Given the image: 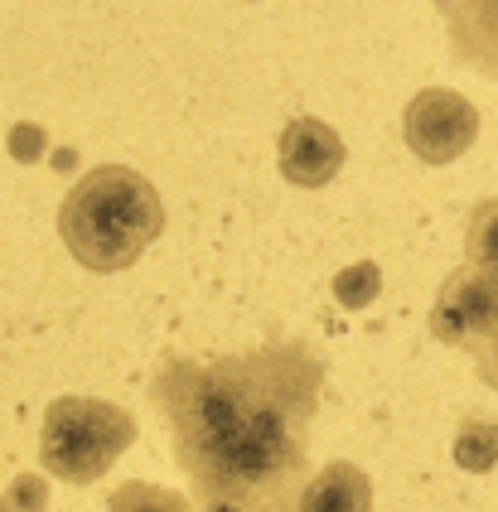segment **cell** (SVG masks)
<instances>
[{"instance_id": "1", "label": "cell", "mask_w": 498, "mask_h": 512, "mask_svg": "<svg viewBox=\"0 0 498 512\" xmlns=\"http://www.w3.org/2000/svg\"><path fill=\"white\" fill-rule=\"evenodd\" d=\"M324 358L305 339L247 353L165 358L150 401L199 512H295L310 484Z\"/></svg>"}, {"instance_id": "2", "label": "cell", "mask_w": 498, "mask_h": 512, "mask_svg": "<svg viewBox=\"0 0 498 512\" xmlns=\"http://www.w3.org/2000/svg\"><path fill=\"white\" fill-rule=\"evenodd\" d=\"M59 232L73 261H83L88 271H126L165 232V203L131 165H97L68 189Z\"/></svg>"}, {"instance_id": "3", "label": "cell", "mask_w": 498, "mask_h": 512, "mask_svg": "<svg viewBox=\"0 0 498 512\" xmlns=\"http://www.w3.org/2000/svg\"><path fill=\"white\" fill-rule=\"evenodd\" d=\"M431 334L465 348L484 387L498 392V199L469 208L465 266L440 285Z\"/></svg>"}, {"instance_id": "4", "label": "cell", "mask_w": 498, "mask_h": 512, "mask_svg": "<svg viewBox=\"0 0 498 512\" xmlns=\"http://www.w3.org/2000/svg\"><path fill=\"white\" fill-rule=\"evenodd\" d=\"M136 440V416L97 397H59L49 401L39 426V459L44 469L73 488L97 484L121 450Z\"/></svg>"}, {"instance_id": "5", "label": "cell", "mask_w": 498, "mask_h": 512, "mask_svg": "<svg viewBox=\"0 0 498 512\" xmlns=\"http://www.w3.org/2000/svg\"><path fill=\"white\" fill-rule=\"evenodd\" d=\"M402 136H407L416 160L450 165L479 136V112L455 87H421L407 102V112H402Z\"/></svg>"}, {"instance_id": "6", "label": "cell", "mask_w": 498, "mask_h": 512, "mask_svg": "<svg viewBox=\"0 0 498 512\" xmlns=\"http://www.w3.org/2000/svg\"><path fill=\"white\" fill-rule=\"evenodd\" d=\"M276 165H281V174L291 179L295 189H324L334 174L344 170V141L320 116H295L291 126L281 131Z\"/></svg>"}, {"instance_id": "7", "label": "cell", "mask_w": 498, "mask_h": 512, "mask_svg": "<svg viewBox=\"0 0 498 512\" xmlns=\"http://www.w3.org/2000/svg\"><path fill=\"white\" fill-rule=\"evenodd\" d=\"M450 34V54L469 73L498 83V0H431Z\"/></svg>"}, {"instance_id": "8", "label": "cell", "mask_w": 498, "mask_h": 512, "mask_svg": "<svg viewBox=\"0 0 498 512\" xmlns=\"http://www.w3.org/2000/svg\"><path fill=\"white\" fill-rule=\"evenodd\" d=\"M295 512H373V479L349 459H334L305 484Z\"/></svg>"}, {"instance_id": "9", "label": "cell", "mask_w": 498, "mask_h": 512, "mask_svg": "<svg viewBox=\"0 0 498 512\" xmlns=\"http://www.w3.org/2000/svg\"><path fill=\"white\" fill-rule=\"evenodd\" d=\"M450 450H455V464L465 474H489V469H498V426L484 421V416H465L455 426V445Z\"/></svg>"}, {"instance_id": "10", "label": "cell", "mask_w": 498, "mask_h": 512, "mask_svg": "<svg viewBox=\"0 0 498 512\" xmlns=\"http://www.w3.org/2000/svg\"><path fill=\"white\" fill-rule=\"evenodd\" d=\"M107 512H189V498L175 493V488L146 484V479H126L107 498Z\"/></svg>"}, {"instance_id": "11", "label": "cell", "mask_w": 498, "mask_h": 512, "mask_svg": "<svg viewBox=\"0 0 498 512\" xmlns=\"http://www.w3.org/2000/svg\"><path fill=\"white\" fill-rule=\"evenodd\" d=\"M382 290V271L373 261H358V266H344L339 276H334V300L344 305V310H363V305H373Z\"/></svg>"}, {"instance_id": "12", "label": "cell", "mask_w": 498, "mask_h": 512, "mask_svg": "<svg viewBox=\"0 0 498 512\" xmlns=\"http://www.w3.org/2000/svg\"><path fill=\"white\" fill-rule=\"evenodd\" d=\"M15 488H20V493H15V508H20V512H39V508H44V484H39V479H30V474H25Z\"/></svg>"}, {"instance_id": "13", "label": "cell", "mask_w": 498, "mask_h": 512, "mask_svg": "<svg viewBox=\"0 0 498 512\" xmlns=\"http://www.w3.org/2000/svg\"><path fill=\"white\" fill-rule=\"evenodd\" d=\"M10 150H15L20 160H34V155H39V131H34V126H20V131L10 136Z\"/></svg>"}, {"instance_id": "14", "label": "cell", "mask_w": 498, "mask_h": 512, "mask_svg": "<svg viewBox=\"0 0 498 512\" xmlns=\"http://www.w3.org/2000/svg\"><path fill=\"white\" fill-rule=\"evenodd\" d=\"M0 512H15V503H5V498H0Z\"/></svg>"}]
</instances>
